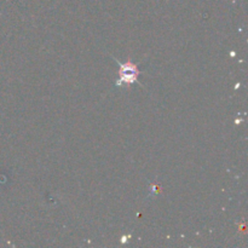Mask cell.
I'll list each match as a JSON object with an SVG mask.
<instances>
[{
    "instance_id": "6da1fadb",
    "label": "cell",
    "mask_w": 248,
    "mask_h": 248,
    "mask_svg": "<svg viewBox=\"0 0 248 248\" xmlns=\"http://www.w3.org/2000/svg\"><path fill=\"white\" fill-rule=\"evenodd\" d=\"M120 72H119V80L116 81V86H130V85L138 82L140 70L137 65L128 61L127 63H119Z\"/></svg>"
}]
</instances>
